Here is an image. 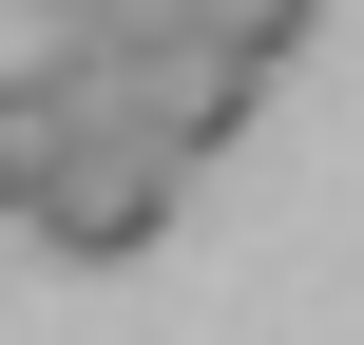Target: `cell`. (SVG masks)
Returning <instances> with one entry per match:
<instances>
[{
    "instance_id": "1",
    "label": "cell",
    "mask_w": 364,
    "mask_h": 345,
    "mask_svg": "<svg viewBox=\"0 0 364 345\" xmlns=\"http://www.w3.org/2000/svg\"><path fill=\"white\" fill-rule=\"evenodd\" d=\"M269 77H288V58H250V38H211V19H77V96L134 115V134H173V154H230Z\"/></svg>"
},
{
    "instance_id": "2",
    "label": "cell",
    "mask_w": 364,
    "mask_h": 345,
    "mask_svg": "<svg viewBox=\"0 0 364 345\" xmlns=\"http://www.w3.org/2000/svg\"><path fill=\"white\" fill-rule=\"evenodd\" d=\"M173 192H192V154H173V134H134V115H96V134L58 154V192H38L19 230H38L58 269H134V250L173 230Z\"/></svg>"
},
{
    "instance_id": "3",
    "label": "cell",
    "mask_w": 364,
    "mask_h": 345,
    "mask_svg": "<svg viewBox=\"0 0 364 345\" xmlns=\"http://www.w3.org/2000/svg\"><path fill=\"white\" fill-rule=\"evenodd\" d=\"M77 134H96V96H77V58H19V77H0V211H38Z\"/></svg>"
},
{
    "instance_id": "4",
    "label": "cell",
    "mask_w": 364,
    "mask_h": 345,
    "mask_svg": "<svg viewBox=\"0 0 364 345\" xmlns=\"http://www.w3.org/2000/svg\"><path fill=\"white\" fill-rule=\"evenodd\" d=\"M173 19H211V38H250V58H307L326 0H173Z\"/></svg>"
}]
</instances>
